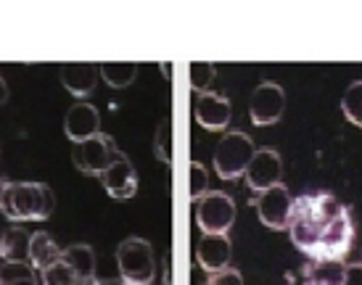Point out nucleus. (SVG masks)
<instances>
[{
    "mask_svg": "<svg viewBox=\"0 0 362 285\" xmlns=\"http://www.w3.org/2000/svg\"><path fill=\"white\" fill-rule=\"evenodd\" d=\"M288 235L310 259H344L354 241L352 214L331 193L299 195L288 214Z\"/></svg>",
    "mask_w": 362,
    "mask_h": 285,
    "instance_id": "f257e3e1",
    "label": "nucleus"
},
{
    "mask_svg": "<svg viewBox=\"0 0 362 285\" xmlns=\"http://www.w3.org/2000/svg\"><path fill=\"white\" fill-rule=\"evenodd\" d=\"M56 206V195L42 183H8L0 198V212L11 222H40L48 219Z\"/></svg>",
    "mask_w": 362,
    "mask_h": 285,
    "instance_id": "f03ea898",
    "label": "nucleus"
},
{
    "mask_svg": "<svg viewBox=\"0 0 362 285\" xmlns=\"http://www.w3.org/2000/svg\"><path fill=\"white\" fill-rule=\"evenodd\" d=\"M117 265H119L122 283L127 285H151L156 275L153 248L143 238H127L117 248Z\"/></svg>",
    "mask_w": 362,
    "mask_h": 285,
    "instance_id": "7ed1b4c3",
    "label": "nucleus"
},
{
    "mask_svg": "<svg viewBox=\"0 0 362 285\" xmlns=\"http://www.w3.org/2000/svg\"><path fill=\"white\" fill-rule=\"evenodd\" d=\"M254 153H257L254 140L246 133H238V130L225 133V138L214 148V169L222 180H235L249 169Z\"/></svg>",
    "mask_w": 362,
    "mask_h": 285,
    "instance_id": "20e7f679",
    "label": "nucleus"
},
{
    "mask_svg": "<svg viewBox=\"0 0 362 285\" xmlns=\"http://www.w3.org/2000/svg\"><path fill=\"white\" fill-rule=\"evenodd\" d=\"M233 222H235V204L228 193L211 190L196 201V224L204 230V235H228Z\"/></svg>",
    "mask_w": 362,
    "mask_h": 285,
    "instance_id": "39448f33",
    "label": "nucleus"
},
{
    "mask_svg": "<svg viewBox=\"0 0 362 285\" xmlns=\"http://www.w3.org/2000/svg\"><path fill=\"white\" fill-rule=\"evenodd\" d=\"M114 140H111L109 135H93L90 140H82L74 145V151H71V162L74 166L80 169L82 174H98L101 177L106 169H109V164L114 162Z\"/></svg>",
    "mask_w": 362,
    "mask_h": 285,
    "instance_id": "423d86ee",
    "label": "nucleus"
},
{
    "mask_svg": "<svg viewBox=\"0 0 362 285\" xmlns=\"http://www.w3.org/2000/svg\"><path fill=\"white\" fill-rule=\"evenodd\" d=\"M283 109H286V92L278 82H262L254 87L252 101H249V116L257 127L275 124L283 116Z\"/></svg>",
    "mask_w": 362,
    "mask_h": 285,
    "instance_id": "0eeeda50",
    "label": "nucleus"
},
{
    "mask_svg": "<svg viewBox=\"0 0 362 285\" xmlns=\"http://www.w3.org/2000/svg\"><path fill=\"white\" fill-rule=\"evenodd\" d=\"M257 206V214H259V222L270 230H286L288 227V214H291L293 198L288 193V188L283 185H275L270 190L259 193L252 201Z\"/></svg>",
    "mask_w": 362,
    "mask_h": 285,
    "instance_id": "6e6552de",
    "label": "nucleus"
},
{
    "mask_svg": "<svg viewBox=\"0 0 362 285\" xmlns=\"http://www.w3.org/2000/svg\"><path fill=\"white\" fill-rule=\"evenodd\" d=\"M230 101L222 95V92H196V101H193V116L196 122L202 124L204 130L209 133H220L230 124Z\"/></svg>",
    "mask_w": 362,
    "mask_h": 285,
    "instance_id": "1a4fd4ad",
    "label": "nucleus"
},
{
    "mask_svg": "<svg viewBox=\"0 0 362 285\" xmlns=\"http://www.w3.org/2000/svg\"><path fill=\"white\" fill-rule=\"evenodd\" d=\"M283 177V162H281V153L272 151V148H259L254 153L252 164L246 169V183L252 190L257 193H264L270 190L275 185H281Z\"/></svg>",
    "mask_w": 362,
    "mask_h": 285,
    "instance_id": "9d476101",
    "label": "nucleus"
},
{
    "mask_svg": "<svg viewBox=\"0 0 362 285\" xmlns=\"http://www.w3.org/2000/svg\"><path fill=\"white\" fill-rule=\"evenodd\" d=\"M103 188L111 198H119V201H127L135 195L138 190V174H135V166L130 164V159L122 151L114 153V162L109 164V169L101 174Z\"/></svg>",
    "mask_w": 362,
    "mask_h": 285,
    "instance_id": "9b49d317",
    "label": "nucleus"
},
{
    "mask_svg": "<svg viewBox=\"0 0 362 285\" xmlns=\"http://www.w3.org/2000/svg\"><path fill=\"white\" fill-rule=\"evenodd\" d=\"M64 133L74 145L82 140H90L93 135L101 133V114H98V109L85 101L74 103L69 114H66V119H64Z\"/></svg>",
    "mask_w": 362,
    "mask_h": 285,
    "instance_id": "f8f14e48",
    "label": "nucleus"
},
{
    "mask_svg": "<svg viewBox=\"0 0 362 285\" xmlns=\"http://www.w3.org/2000/svg\"><path fill=\"white\" fill-rule=\"evenodd\" d=\"M233 256V243L228 235H204L202 243L196 245V262L204 272H220L228 269Z\"/></svg>",
    "mask_w": 362,
    "mask_h": 285,
    "instance_id": "ddd939ff",
    "label": "nucleus"
},
{
    "mask_svg": "<svg viewBox=\"0 0 362 285\" xmlns=\"http://www.w3.org/2000/svg\"><path fill=\"white\" fill-rule=\"evenodd\" d=\"M346 267L341 259H310L302 267L304 285H344Z\"/></svg>",
    "mask_w": 362,
    "mask_h": 285,
    "instance_id": "4468645a",
    "label": "nucleus"
},
{
    "mask_svg": "<svg viewBox=\"0 0 362 285\" xmlns=\"http://www.w3.org/2000/svg\"><path fill=\"white\" fill-rule=\"evenodd\" d=\"M32 235L21 227H8L0 238V256L6 265H27L30 262Z\"/></svg>",
    "mask_w": 362,
    "mask_h": 285,
    "instance_id": "2eb2a0df",
    "label": "nucleus"
},
{
    "mask_svg": "<svg viewBox=\"0 0 362 285\" xmlns=\"http://www.w3.org/2000/svg\"><path fill=\"white\" fill-rule=\"evenodd\" d=\"M95 80H98L95 77V66H90V63H69V66L61 69L64 87L71 95H77V98H88L95 90Z\"/></svg>",
    "mask_w": 362,
    "mask_h": 285,
    "instance_id": "dca6fc26",
    "label": "nucleus"
},
{
    "mask_svg": "<svg viewBox=\"0 0 362 285\" xmlns=\"http://www.w3.org/2000/svg\"><path fill=\"white\" fill-rule=\"evenodd\" d=\"M61 262L69 265L82 283H90L95 280V254L88 243H74L69 248L61 251Z\"/></svg>",
    "mask_w": 362,
    "mask_h": 285,
    "instance_id": "f3484780",
    "label": "nucleus"
},
{
    "mask_svg": "<svg viewBox=\"0 0 362 285\" xmlns=\"http://www.w3.org/2000/svg\"><path fill=\"white\" fill-rule=\"evenodd\" d=\"M30 262L35 269H48L51 265L61 262V248L53 243V238L48 233H35L30 245Z\"/></svg>",
    "mask_w": 362,
    "mask_h": 285,
    "instance_id": "a211bd4d",
    "label": "nucleus"
},
{
    "mask_svg": "<svg viewBox=\"0 0 362 285\" xmlns=\"http://www.w3.org/2000/svg\"><path fill=\"white\" fill-rule=\"evenodd\" d=\"M101 77L111 87H130L135 77H138V63L135 61H103L101 63Z\"/></svg>",
    "mask_w": 362,
    "mask_h": 285,
    "instance_id": "6ab92c4d",
    "label": "nucleus"
},
{
    "mask_svg": "<svg viewBox=\"0 0 362 285\" xmlns=\"http://www.w3.org/2000/svg\"><path fill=\"white\" fill-rule=\"evenodd\" d=\"M341 111L354 127H362V80L352 82V85L344 90Z\"/></svg>",
    "mask_w": 362,
    "mask_h": 285,
    "instance_id": "aec40b11",
    "label": "nucleus"
},
{
    "mask_svg": "<svg viewBox=\"0 0 362 285\" xmlns=\"http://www.w3.org/2000/svg\"><path fill=\"white\" fill-rule=\"evenodd\" d=\"M42 285H82V280L69 265L56 262L48 269H42Z\"/></svg>",
    "mask_w": 362,
    "mask_h": 285,
    "instance_id": "412c9836",
    "label": "nucleus"
},
{
    "mask_svg": "<svg viewBox=\"0 0 362 285\" xmlns=\"http://www.w3.org/2000/svg\"><path fill=\"white\" fill-rule=\"evenodd\" d=\"M0 285H37L32 267L27 265H3L0 267Z\"/></svg>",
    "mask_w": 362,
    "mask_h": 285,
    "instance_id": "4be33fe9",
    "label": "nucleus"
},
{
    "mask_svg": "<svg viewBox=\"0 0 362 285\" xmlns=\"http://www.w3.org/2000/svg\"><path fill=\"white\" fill-rule=\"evenodd\" d=\"M211 80H214V63L211 61H193L191 63V87L196 92L209 90Z\"/></svg>",
    "mask_w": 362,
    "mask_h": 285,
    "instance_id": "5701e85b",
    "label": "nucleus"
},
{
    "mask_svg": "<svg viewBox=\"0 0 362 285\" xmlns=\"http://www.w3.org/2000/svg\"><path fill=\"white\" fill-rule=\"evenodd\" d=\"M156 156L159 162L172 164V124L170 119H161L156 127Z\"/></svg>",
    "mask_w": 362,
    "mask_h": 285,
    "instance_id": "b1692460",
    "label": "nucleus"
},
{
    "mask_svg": "<svg viewBox=\"0 0 362 285\" xmlns=\"http://www.w3.org/2000/svg\"><path fill=\"white\" fill-rule=\"evenodd\" d=\"M206 185H209V174L204 169L202 162H193L191 164V198L199 201L204 193H206Z\"/></svg>",
    "mask_w": 362,
    "mask_h": 285,
    "instance_id": "393cba45",
    "label": "nucleus"
},
{
    "mask_svg": "<svg viewBox=\"0 0 362 285\" xmlns=\"http://www.w3.org/2000/svg\"><path fill=\"white\" fill-rule=\"evenodd\" d=\"M206 285H243V277L238 269L228 267V269H220V272H211Z\"/></svg>",
    "mask_w": 362,
    "mask_h": 285,
    "instance_id": "a878e982",
    "label": "nucleus"
},
{
    "mask_svg": "<svg viewBox=\"0 0 362 285\" xmlns=\"http://www.w3.org/2000/svg\"><path fill=\"white\" fill-rule=\"evenodd\" d=\"M344 285H362V267H346V277H344Z\"/></svg>",
    "mask_w": 362,
    "mask_h": 285,
    "instance_id": "bb28decb",
    "label": "nucleus"
},
{
    "mask_svg": "<svg viewBox=\"0 0 362 285\" xmlns=\"http://www.w3.org/2000/svg\"><path fill=\"white\" fill-rule=\"evenodd\" d=\"M6 98H8V87H6V82H3V77H0V106L6 103Z\"/></svg>",
    "mask_w": 362,
    "mask_h": 285,
    "instance_id": "cd10ccee",
    "label": "nucleus"
},
{
    "mask_svg": "<svg viewBox=\"0 0 362 285\" xmlns=\"http://www.w3.org/2000/svg\"><path fill=\"white\" fill-rule=\"evenodd\" d=\"M82 285H114L111 280H90V283H82Z\"/></svg>",
    "mask_w": 362,
    "mask_h": 285,
    "instance_id": "c85d7f7f",
    "label": "nucleus"
},
{
    "mask_svg": "<svg viewBox=\"0 0 362 285\" xmlns=\"http://www.w3.org/2000/svg\"><path fill=\"white\" fill-rule=\"evenodd\" d=\"M164 285H172V272H170V267L164 269Z\"/></svg>",
    "mask_w": 362,
    "mask_h": 285,
    "instance_id": "c756f323",
    "label": "nucleus"
},
{
    "mask_svg": "<svg viewBox=\"0 0 362 285\" xmlns=\"http://www.w3.org/2000/svg\"><path fill=\"white\" fill-rule=\"evenodd\" d=\"M6 185H8V180H6V177H0V198H3V190H6Z\"/></svg>",
    "mask_w": 362,
    "mask_h": 285,
    "instance_id": "7c9ffc66",
    "label": "nucleus"
},
{
    "mask_svg": "<svg viewBox=\"0 0 362 285\" xmlns=\"http://www.w3.org/2000/svg\"><path fill=\"white\" fill-rule=\"evenodd\" d=\"M357 265H360V267H362V251H360V259H357Z\"/></svg>",
    "mask_w": 362,
    "mask_h": 285,
    "instance_id": "2f4dec72",
    "label": "nucleus"
},
{
    "mask_svg": "<svg viewBox=\"0 0 362 285\" xmlns=\"http://www.w3.org/2000/svg\"><path fill=\"white\" fill-rule=\"evenodd\" d=\"M114 285H127V283H114Z\"/></svg>",
    "mask_w": 362,
    "mask_h": 285,
    "instance_id": "473e14b6",
    "label": "nucleus"
}]
</instances>
